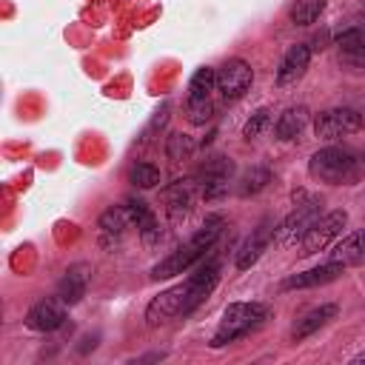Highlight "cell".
Returning a JSON list of instances; mask_svg holds the SVG:
<instances>
[{
	"label": "cell",
	"instance_id": "6da1fadb",
	"mask_svg": "<svg viewBox=\"0 0 365 365\" xmlns=\"http://www.w3.org/2000/svg\"><path fill=\"white\" fill-rule=\"evenodd\" d=\"M220 234H222V217H220V214L205 217L202 228H200L188 242H182L180 248H174L165 259H160V262L151 268V277H154V279H168V277H177V274H182V271H188L191 265L202 262V259L208 257V251L214 248V242L220 240Z\"/></svg>",
	"mask_w": 365,
	"mask_h": 365
},
{
	"label": "cell",
	"instance_id": "7a4b0ae2",
	"mask_svg": "<svg viewBox=\"0 0 365 365\" xmlns=\"http://www.w3.org/2000/svg\"><path fill=\"white\" fill-rule=\"evenodd\" d=\"M308 174L325 185H351L359 177V160L342 145H325L311 154Z\"/></svg>",
	"mask_w": 365,
	"mask_h": 365
},
{
	"label": "cell",
	"instance_id": "3957f363",
	"mask_svg": "<svg viewBox=\"0 0 365 365\" xmlns=\"http://www.w3.org/2000/svg\"><path fill=\"white\" fill-rule=\"evenodd\" d=\"M268 305L262 302H231L222 314V322L217 328V334L211 336V348H222L251 331H257L265 319H268Z\"/></svg>",
	"mask_w": 365,
	"mask_h": 365
},
{
	"label": "cell",
	"instance_id": "277c9868",
	"mask_svg": "<svg viewBox=\"0 0 365 365\" xmlns=\"http://www.w3.org/2000/svg\"><path fill=\"white\" fill-rule=\"evenodd\" d=\"M359 128H362V114L356 108H348V106L325 108L314 117V134L319 140H339V137H348Z\"/></svg>",
	"mask_w": 365,
	"mask_h": 365
},
{
	"label": "cell",
	"instance_id": "5b68a950",
	"mask_svg": "<svg viewBox=\"0 0 365 365\" xmlns=\"http://www.w3.org/2000/svg\"><path fill=\"white\" fill-rule=\"evenodd\" d=\"M319 211H322V202H319L317 197H311V200H305V202H297V208L277 225L274 240H277L279 245H294V242H299V240L308 234V228L322 217Z\"/></svg>",
	"mask_w": 365,
	"mask_h": 365
},
{
	"label": "cell",
	"instance_id": "8992f818",
	"mask_svg": "<svg viewBox=\"0 0 365 365\" xmlns=\"http://www.w3.org/2000/svg\"><path fill=\"white\" fill-rule=\"evenodd\" d=\"M345 222H348V214H345V211H339V208H336V211L322 214V217H319V220H317V222L308 228V234L299 240L302 254H305V257H311V254L325 251V248L331 245V240L342 234Z\"/></svg>",
	"mask_w": 365,
	"mask_h": 365
},
{
	"label": "cell",
	"instance_id": "52a82bcc",
	"mask_svg": "<svg viewBox=\"0 0 365 365\" xmlns=\"http://www.w3.org/2000/svg\"><path fill=\"white\" fill-rule=\"evenodd\" d=\"M217 282H220V262L217 259L197 262V271L185 279V308H182V317L191 314L197 305H202L208 299V294L217 288Z\"/></svg>",
	"mask_w": 365,
	"mask_h": 365
},
{
	"label": "cell",
	"instance_id": "ba28073f",
	"mask_svg": "<svg viewBox=\"0 0 365 365\" xmlns=\"http://www.w3.org/2000/svg\"><path fill=\"white\" fill-rule=\"evenodd\" d=\"M254 71L242 57H231L217 68V91L225 100H240L248 88H251Z\"/></svg>",
	"mask_w": 365,
	"mask_h": 365
},
{
	"label": "cell",
	"instance_id": "9c48e42d",
	"mask_svg": "<svg viewBox=\"0 0 365 365\" xmlns=\"http://www.w3.org/2000/svg\"><path fill=\"white\" fill-rule=\"evenodd\" d=\"M231 174H234L231 157H211V160H205V165L200 168V191H202V197L205 200L222 197L228 191Z\"/></svg>",
	"mask_w": 365,
	"mask_h": 365
},
{
	"label": "cell",
	"instance_id": "30bf717a",
	"mask_svg": "<svg viewBox=\"0 0 365 365\" xmlns=\"http://www.w3.org/2000/svg\"><path fill=\"white\" fill-rule=\"evenodd\" d=\"M182 308H185V282H180V285H174V288L157 294V297L148 302V308H145V322H148L151 328H157V325H163V322L180 317Z\"/></svg>",
	"mask_w": 365,
	"mask_h": 365
},
{
	"label": "cell",
	"instance_id": "8fae6325",
	"mask_svg": "<svg viewBox=\"0 0 365 365\" xmlns=\"http://www.w3.org/2000/svg\"><path fill=\"white\" fill-rule=\"evenodd\" d=\"M274 234H277V225L265 217L254 231H251V237L240 245V251H237V268L240 271H245V268H251L259 257H262V251L271 245V240H274Z\"/></svg>",
	"mask_w": 365,
	"mask_h": 365
},
{
	"label": "cell",
	"instance_id": "7c38bea8",
	"mask_svg": "<svg viewBox=\"0 0 365 365\" xmlns=\"http://www.w3.org/2000/svg\"><path fill=\"white\" fill-rule=\"evenodd\" d=\"M63 299L57 297V299H40V302H34L31 308H29V314H26V325L31 328V331H40V334H48V331H57L60 325H63V319H66V311H63Z\"/></svg>",
	"mask_w": 365,
	"mask_h": 365
},
{
	"label": "cell",
	"instance_id": "4fadbf2b",
	"mask_svg": "<svg viewBox=\"0 0 365 365\" xmlns=\"http://www.w3.org/2000/svg\"><path fill=\"white\" fill-rule=\"evenodd\" d=\"M339 60L356 71H365V26H351L336 34Z\"/></svg>",
	"mask_w": 365,
	"mask_h": 365
},
{
	"label": "cell",
	"instance_id": "5bb4252c",
	"mask_svg": "<svg viewBox=\"0 0 365 365\" xmlns=\"http://www.w3.org/2000/svg\"><path fill=\"white\" fill-rule=\"evenodd\" d=\"M308 63H311V48H308L305 43L291 46V48L285 51L279 68H277V86H294V83L305 74Z\"/></svg>",
	"mask_w": 365,
	"mask_h": 365
},
{
	"label": "cell",
	"instance_id": "9a60e30c",
	"mask_svg": "<svg viewBox=\"0 0 365 365\" xmlns=\"http://www.w3.org/2000/svg\"><path fill=\"white\" fill-rule=\"evenodd\" d=\"M163 197H165V208L174 220L185 217L194 205V197H197V182L194 180H174L171 185L163 188Z\"/></svg>",
	"mask_w": 365,
	"mask_h": 365
},
{
	"label": "cell",
	"instance_id": "2e32d148",
	"mask_svg": "<svg viewBox=\"0 0 365 365\" xmlns=\"http://www.w3.org/2000/svg\"><path fill=\"white\" fill-rule=\"evenodd\" d=\"M345 265L328 259L325 265H317L311 271H302V274H291L285 282H282V291H294V288H314V285H325V282H334L339 274H342Z\"/></svg>",
	"mask_w": 365,
	"mask_h": 365
},
{
	"label": "cell",
	"instance_id": "e0dca14e",
	"mask_svg": "<svg viewBox=\"0 0 365 365\" xmlns=\"http://www.w3.org/2000/svg\"><path fill=\"white\" fill-rule=\"evenodd\" d=\"M88 277H91V268H88L86 262H77V265H71V268L63 274L60 285H57V297H60L66 305H74V302H80V299L86 297V288H88Z\"/></svg>",
	"mask_w": 365,
	"mask_h": 365
},
{
	"label": "cell",
	"instance_id": "ac0fdd59",
	"mask_svg": "<svg viewBox=\"0 0 365 365\" xmlns=\"http://www.w3.org/2000/svg\"><path fill=\"white\" fill-rule=\"evenodd\" d=\"M331 259L339 262V265H362L365 262V228L359 231H351L348 237H342L334 251H331Z\"/></svg>",
	"mask_w": 365,
	"mask_h": 365
},
{
	"label": "cell",
	"instance_id": "d6986e66",
	"mask_svg": "<svg viewBox=\"0 0 365 365\" xmlns=\"http://www.w3.org/2000/svg\"><path fill=\"white\" fill-rule=\"evenodd\" d=\"M336 305L334 302H325V305H319V308H314V311H308L305 317H299L297 322H294V328H291V339H305V336H311L314 331H319L322 325H328L334 317H336Z\"/></svg>",
	"mask_w": 365,
	"mask_h": 365
},
{
	"label": "cell",
	"instance_id": "ffe728a7",
	"mask_svg": "<svg viewBox=\"0 0 365 365\" xmlns=\"http://www.w3.org/2000/svg\"><path fill=\"white\" fill-rule=\"evenodd\" d=\"M305 125H308V108L305 106H291L277 117L274 134H277V140H297Z\"/></svg>",
	"mask_w": 365,
	"mask_h": 365
},
{
	"label": "cell",
	"instance_id": "44dd1931",
	"mask_svg": "<svg viewBox=\"0 0 365 365\" xmlns=\"http://www.w3.org/2000/svg\"><path fill=\"white\" fill-rule=\"evenodd\" d=\"M100 231H103V237H114V240H120L123 234H125V228L131 225V214H128V208L125 205H111V208H106L103 214H100Z\"/></svg>",
	"mask_w": 365,
	"mask_h": 365
},
{
	"label": "cell",
	"instance_id": "7402d4cb",
	"mask_svg": "<svg viewBox=\"0 0 365 365\" xmlns=\"http://www.w3.org/2000/svg\"><path fill=\"white\" fill-rule=\"evenodd\" d=\"M268 182H271V171H268L265 165H251L248 171H242L237 191H240L242 197H254V194H259Z\"/></svg>",
	"mask_w": 365,
	"mask_h": 365
},
{
	"label": "cell",
	"instance_id": "603a6c76",
	"mask_svg": "<svg viewBox=\"0 0 365 365\" xmlns=\"http://www.w3.org/2000/svg\"><path fill=\"white\" fill-rule=\"evenodd\" d=\"M214 88H217V68L202 66V68L194 71V77H191V83H188V97H194V100H208Z\"/></svg>",
	"mask_w": 365,
	"mask_h": 365
},
{
	"label": "cell",
	"instance_id": "cb8c5ba5",
	"mask_svg": "<svg viewBox=\"0 0 365 365\" xmlns=\"http://www.w3.org/2000/svg\"><path fill=\"white\" fill-rule=\"evenodd\" d=\"M322 9H325V0H297L291 6V23L294 26H311L319 20Z\"/></svg>",
	"mask_w": 365,
	"mask_h": 365
},
{
	"label": "cell",
	"instance_id": "d4e9b609",
	"mask_svg": "<svg viewBox=\"0 0 365 365\" xmlns=\"http://www.w3.org/2000/svg\"><path fill=\"white\" fill-rule=\"evenodd\" d=\"M128 180L137 188H154V185H160V168L151 163H137V165H131Z\"/></svg>",
	"mask_w": 365,
	"mask_h": 365
},
{
	"label": "cell",
	"instance_id": "484cf974",
	"mask_svg": "<svg viewBox=\"0 0 365 365\" xmlns=\"http://www.w3.org/2000/svg\"><path fill=\"white\" fill-rule=\"evenodd\" d=\"M191 151H194V140H191L188 134H171V137L165 140V154H168V160H174V163L188 160Z\"/></svg>",
	"mask_w": 365,
	"mask_h": 365
},
{
	"label": "cell",
	"instance_id": "4316f807",
	"mask_svg": "<svg viewBox=\"0 0 365 365\" xmlns=\"http://www.w3.org/2000/svg\"><path fill=\"white\" fill-rule=\"evenodd\" d=\"M211 111H214L211 97H208V100H194V97L185 100V117H188V123H194V125H205V123L211 120Z\"/></svg>",
	"mask_w": 365,
	"mask_h": 365
},
{
	"label": "cell",
	"instance_id": "83f0119b",
	"mask_svg": "<svg viewBox=\"0 0 365 365\" xmlns=\"http://www.w3.org/2000/svg\"><path fill=\"white\" fill-rule=\"evenodd\" d=\"M268 123H271V111H268V108H257V111L251 114V120L242 125V137H245V140H257V137L268 128Z\"/></svg>",
	"mask_w": 365,
	"mask_h": 365
}]
</instances>
